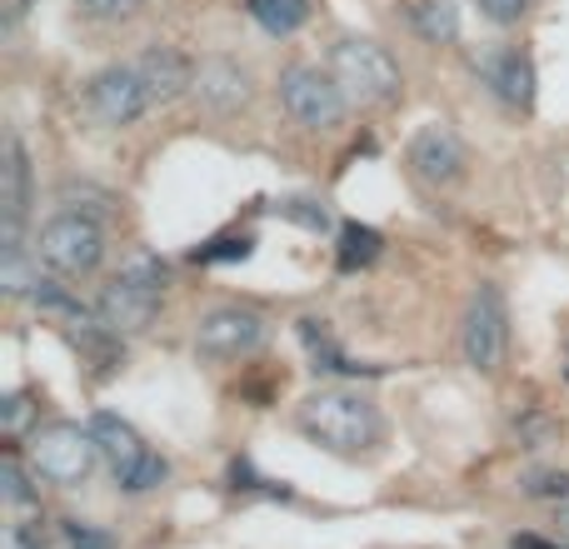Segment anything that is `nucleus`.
<instances>
[{
  "label": "nucleus",
  "instance_id": "nucleus-1",
  "mask_svg": "<svg viewBox=\"0 0 569 549\" xmlns=\"http://www.w3.org/2000/svg\"><path fill=\"white\" fill-rule=\"evenodd\" d=\"M295 430H300L310 445H320L325 455L365 460V455H375L385 445V415L365 390L330 385V390H315L310 400H300Z\"/></svg>",
  "mask_w": 569,
  "mask_h": 549
},
{
  "label": "nucleus",
  "instance_id": "nucleus-2",
  "mask_svg": "<svg viewBox=\"0 0 569 549\" xmlns=\"http://www.w3.org/2000/svg\"><path fill=\"white\" fill-rule=\"evenodd\" d=\"M30 256H36V266L60 274V280H90L106 266V226L80 216V210H60L36 230Z\"/></svg>",
  "mask_w": 569,
  "mask_h": 549
},
{
  "label": "nucleus",
  "instance_id": "nucleus-3",
  "mask_svg": "<svg viewBox=\"0 0 569 549\" xmlns=\"http://www.w3.org/2000/svg\"><path fill=\"white\" fill-rule=\"evenodd\" d=\"M330 70L355 106H395L405 90L400 60L370 36H340L330 46Z\"/></svg>",
  "mask_w": 569,
  "mask_h": 549
},
{
  "label": "nucleus",
  "instance_id": "nucleus-4",
  "mask_svg": "<svg viewBox=\"0 0 569 549\" xmlns=\"http://www.w3.org/2000/svg\"><path fill=\"white\" fill-rule=\"evenodd\" d=\"M26 460H30V470H36V480L56 485V490H80L106 455H100L90 425L56 420V425H40V430L30 435Z\"/></svg>",
  "mask_w": 569,
  "mask_h": 549
},
{
  "label": "nucleus",
  "instance_id": "nucleus-5",
  "mask_svg": "<svg viewBox=\"0 0 569 549\" xmlns=\"http://www.w3.org/2000/svg\"><path fill=\"white\" fill-rule=\"evenodd\" d=\"M460 350L465 365L480 375H500L505 355H510V300L495 280H480L465 305V320H460Z\"/></svg>",
  "mask_w": 569,
  "mask_h": 549
},
{
  "label": "nucleus",
  "instance_id": "nucleus-6",
  "mask_svg": "<svg viewBox=\"0 0 569 549\" xmlns=\"http://www.w3.org/2000/svg\"><path fill=\"white\" fill-rule=\"evenodd\" d=\"M276 90H280L284 116L305 130H335L345 120V110H350V96H345V86L335 80V70L305 66V60L280 70Z\"/></svg>",
  "mask_w": 569,
  "mask_h": 549
},
{
  "label": "nucleus",
  "instance_id": "nucleus-7",
  "mask_svg": "<svg viewBox=\"0 0 569 549\" xmlns=\"http://www.w3.org/2000/svg\"><path fill=\"white\" fill-rule=\"evenodd\" d=\"M266 315L250 310V305H216V310L200 315L196 325V355L200 360H216V365H230V360H250V355L266 345Z\"/></svg>",
  "mask_w": 569,
  "mask_h": 549
},
{
  "label": "nucleus",
  "instance_id": "nucleus-8",
  "mask_svg": "<svg viewBox=\"0 0 569 549\" xmlns=\"http://www.w3.org/2000/svg\"><path fill=\"white\" fill-rule=\"evenodd\" d=\"M150 106H156V96H150L146 76H140L136 66H106V70H96L86 86V110L110 130L136 126Z\"/></svg>",
  "mask_w": 569,
  "mask_h": 549
},
{
  "label": "nucleus",
  "instance_id": "nucleus-9",
  "mask_svg": "<svg viewBox=\"0 0 569 549\" xmlns=\"http://www.w3.org/2000/svg\"><path fill=\"white\" fill-rule=\"evenodd\" d=\"M410 170L425 180V186L445 190V186H460L465 170H470V150H465L460 130L445 126V120H430V126L415 130L410 150H405Z\"/></svg>",
  "mask_w": 569,
  "mask_h": 549
},
{
  "label": "nucleus",
  "instance_id": "nucleus-10",
  "mask_svg": "<svg viewBox=\"0 0 569 549\" xmlns=\"http://www.w3.org/2000/svg\"><path fill=\"white\" fill-rule=\"evenodd\" d=\"M160 305H166L160 290H140V285L110 274L106 290H100V300H96V315H100V325H110L116 335H140V330L156 325Z\"/></svg>",
  "mask_w": 569,
  "mask_h": 549
},
{
  "label": "nucleus",
  "instance_id": "nucleus-11",
  "mask_svg": "<svg viewBox=\"0 0 569 549\" xmlns=\"http://www.w3.org/2000/svg\"><path fill=\"white\" fill-rule=\"evenodd\" d=\"M196 100L206 110H216V116H236V110H246L256 100V80H250V70L240 60L210 56L196 70Z\"/></svg>",
  "mask_w": 569,
  "mask_h": 549
},
{
  "label": "nucleus",
  "instance_id": "nucleus-12",
  "mask_svg": "<svg viewBox=\"0 0 569 549\" xmlns=\"http://www.w3.org/2000/svg\"><path fill=\"white\" fill-rule=\"evenodd\" d=\"M475 76L505 100V106H535V60L525 50H485L475 56Z\"/></svg>",
  "mask_w": 569,
  "mask_h": 549
},
{
  "label": "nucleus",
  "instance_id": "nucleus-13",
  "mask_svg": "<svg viewBox=\"0 0 569 549\" xmlns=\"http://www.w3.org/2000/svg\"><path fill=\"white\" fill-rule=\"evenodd\" d=\"M136 70L146 76L156 106H170V100H180V96H196V70L200 66L176 46H146V56L136 60Z\"/></svg>",
  "mask_w": 569,
  "mask_h": 549
},
{
  "label": "nucleus",
  "instance_id": "nucleus-14",
  "mask_svg": "<svg viewBox=\"0 0 569 549\" xmlns=\"http://www.w3.org/2000/svg\"><path fill=\"white\" fill-rule=\"evenodd\" d=\"M0 210H6V250H26L20 230H26L30 210V160L20 136H6V166H0Z\"/></svg>",
  "mask_w": 569,
  "mask_h": 549
},
{
  "label": "nucleus",
  "instance_id": "nucleus-15",
  "mask_svg": "<svg viewBox=\"0 0 569 549\" xmlns=\"http://www.w3.org/2000/svg\"><path fill=\"white\" fill-rule=\"evenodd\" d=\"M90 435H96L100 455L110 460V475H126L130 465H140V460L150 455V445L140 440L136 425L120 420V415H110V410H96V415H90Z\"/></svg>",
  "mask_w": 569,
  "mask_h": 549
},
{
  "label": "nucleus",
  "instance_id": "nucleus-16",
  "mask_svg": "<svg viewBox=\"0 0 569 549\" xmlns=\"http://www.w3.org/2000/svg\"><path fill=\"white\" fill-rule=\"evenodd\" d=\"M300 340L315 360V375H345V380H375V375H385V365H355L350 355L330 340L325 320H300Z\"/></svg>",
  "mask_w": 569,
  "mask_h": 549
},
{
  "label": "nucleus",
  "instance_id": "nucleus-17",
  "mask_svg": "<svg viewBox=\"0 0 569 549\" xmlns=\"http://www.w3.org/2000/svg\"><path fill=\"white\" fill-rule=\"evenodd\" d=\"M405 26L425 46H455L460 40V6L455 0H405Z\"/></svg>",
  "mask_w": 569,
  "mask_h": 549
},
{
  "label": "nucleus",
  "instance_id": "nucleus-18",
  "mask_svg": "<svg viewBox=\"0 0 569 549\" xmlns=\"http://www.w3.org/2000/svg\"><path fill=\"white\" fill-rule=\"evenodd\" d=\"M380 250H385L380 230L360 226V220H345V226H340V246H335V266H340L345 274H355V270L375 266V260H380Z\"/></svg>",
  "mask_w": 569,
  "mask_h": 549
},
{
  "label": "nucleus",
  "instance_id": "nucleus-19",
  "mask_svg": "<svg viewBox=\"0 0 569 549\" xmlns=\"http://www.w3.org/2000/svg\"><path fill=\"white\" fill-rule=\"evenodd\" d=\"M250 20H256L266 36H295V30L310 20V0H246Z\"/></svg>",
  "mask_w": 569,
  "mask_h": 549
},
{
  "label": "nucleus",
  "instance_id": "nucleus-20",
  "mask_svg": "<svg viewBox=\"0 0 569 549\" xmlns=\"http://www.w3.org/2000/svg\"><path fill=\"white\" fill-rule=\"evenodd\" d=\"M116 274L130 285H140V290H160V295H166V285H170V266L160 256H150V250H130Z\"/></svg>",
  "mask_w": 569,
  "mask_h": 549
},
{
  "label": "nucleus",
  "instance_id": "nucleus-21",
  "mask_svg": "<svg viewBox=\"0 0 569 549\" xmlns=\"http://www.w3.org/2000/svg\"><path fill=\"white\" fill-rule=\"evenodd\" d=\"M270 210H276L280 220H295V226H300V230H315V236H325V230L335 226V220H330V210H325L320 200H310V196H284V200H276V206H270Z\"/></svg>",
  "mask_w": 569,
  "mask_h": 549
},
{
  "label": "nucleus",
  "instance_id": "nucleus-22",
  "mask_svg": "<svg viewBox=\"0 0 569 549\" xmlns=\"http://www.w3.org/2000/svg\"><path fill=\"white\" fill-rule=\"evenodd\" d=\"M256 256V236L240 230V236H216L210 246L196 250V266H236V260H250Z\"/></svg>",
  "mask_w": 569,
  "mask_h": 549
},
{
  "label": "nucleus",
  "instance_id": "nucleus-23",
  "mask_svg": "<svg viewBox=\"0 0 569 549\" xmlns=\"http://www.w3.org/2000/svg\"><path fill=\"white\" fill-rule=\"evenodd\" d=\"M166 475H170L166 455H156V450H150L140 465H130L126 475H116V485H120V490H126V495H150V490H160V485H166Z\"/></svg>",
  "mask_w": 569,
  "mask_h": 549
},
{
  "label": "nucleus",
  "instance_id": "nucleus-24",
  "mask_svg": "<svg viewBox=\"0 0 569 549\" xmlns=\"http://www.w3.org/2000/svg\"><path fill=\"white\" fill-rule=\"evenodd\" d=\"M60 206L80 210V216H90V220H106L110 210H116V196H106V190H96V186H76V180H66V186H60Z\"/></svg>",
  "mask_w": 569,
  "mask_h": 549
},
{
  "label": "nucleus",
  "instance_id": "nucleus-25",
  "mask_svg": "<svg viewBox=\"0 0 569 549\" xmlns=\"http://www.w3.org/2000/svg\"><path fill=\"white\" fill-rule=\"evenodd\" d=\"M525 500H550V505H569V470H530L520 480Z\"/></svg>",
  "mask_w": 569,
  "mask_h": 549
},
{
  "label": "nucleus",
  "instance_id": "nucleus-26",
  "mask_svg": "<svg viewBox=\"0 0 569 549\" xmlns=\"http://www.w3.org/2000/svg\"><path fill=\"white\" fill-rule=\"evenodd\" d=\"M555 435H560V425H555L545 410H525L520 420H515V440H520V450H545V445H555Z\"/></svg>",
  "mask_w": 569,
  "mask_h": 549
},
{
  "label": "nucleus",
  "instance_id": "nucleus-27",
  "mask_svg": "<svg viewBox=\"0 0 569 549\" xmlns=\"http://www.w3.org/2000/svg\"><path fill=\"white\" fill-rule=\"evenodd\" d=\"M76 10L86 20H100V26H126L146 10V0H76Z\"/></svg>",
  "mask_w": 569,
  "mask_h": 549
},
{
  "label": "nucleus",
  "instance_id": "nucleus-28",
  "mask_svg": "<svg viewBox=\"0 0 569 549\" xmlns=\"http://www.w3.org/2000/svg\"><path fill=\"white\" fill-rule=\"evenodd\" d=\"M0 485H6V500H10V505H30V500H36V490H30V475L20 470L16 440H10V450H6V465H0Z\"/></svg>",
  "mask_w": 569,
  "mask_h": 549
},
{
  "label": "nucleus",
  "instance_id": "nucleus-29",
  "mask_svg": "<svg viewBox=\"0 0 569 549\" xmlns=\"http://www.w3.org/2000/svg\"><path fill=\"white\" fill-rule=\"evenodd\" d=\"M60 535H66L70 549H116V535L96 530V525H86V520H60Z\"/></svg>",
  "mask_w": 569,
  "mask_h": 549
},
{
  "label": "nucleus",
  "instance_id": "nucleus-30",
  "mask_svg": "<svg viewBox=\"0 0 569 549\" xmlns=\"http://www.w3.org/2000/svg\"><path fill=\"white\" fill-rule=\"evenodd\" d=\"M480 6L485 20H495V26H520L525 16H530V0H475Z\"/></svg>",
  "mask_w": 569,
  "mask_h": 549
},
{
  "label": "nucleus",
  "instance_id": "nucleus-31",
  "mask_svg": "<svg viewBox=\"0 0 569 549\" xmlns=\"http://www.w3.org/2000/svg\"><path fill=\"white\" fill-rule=\"evenodd\" d=\"M26 415H30L26 395H20V390H10V395H6V405H0V420H6V440H16V435L26 430Z\"/></svg>",
  "mask_w": 569,
  "mask_h": 549
},
{
  "label": "nucleus",
  "instance_id": "nucleus-32",
  "mask_svg": "<svg viewBox=\"0 0 569 549\" xmlns=\"http://www.w3.org/2000/svg\"><path fill=\"white\" fill-rule=\"evenodd\" d=\"M6 549H46V540H40L30 525H10V535H6Z\"/></svg>",
  "mask_w": 569,
  "mask_h": 549
},
{
  "label": "nucleus",
  "instance_id": "nucleus-33",
  "mask_svg": "<svg viewBox=\"0 0 569 549\" xmlns=\"http://www.w3.org/2000/svg\"><path fill=\"white\" fill-rule=\"evenodd\" d=\"M550 540L569 549V505H555V515H550Z\"/></svg>",
  "mask_w": 569,
  "mask_h": 549
},
{
  "label": "nucleus",
  "instance_id": "nucleus-34",
  "mask_svg": "<svg viewBox=\"0 0 569 549\" xmlns=\"http://www.w3.org/2000/svg\"><path fill=\"white\" fill-rule=\"evenodd\" d=\"M565 355H569V345H565Z\"/></svg>",
  "mask_w": 569,
  "mask_h": 549
}]
</instances>
